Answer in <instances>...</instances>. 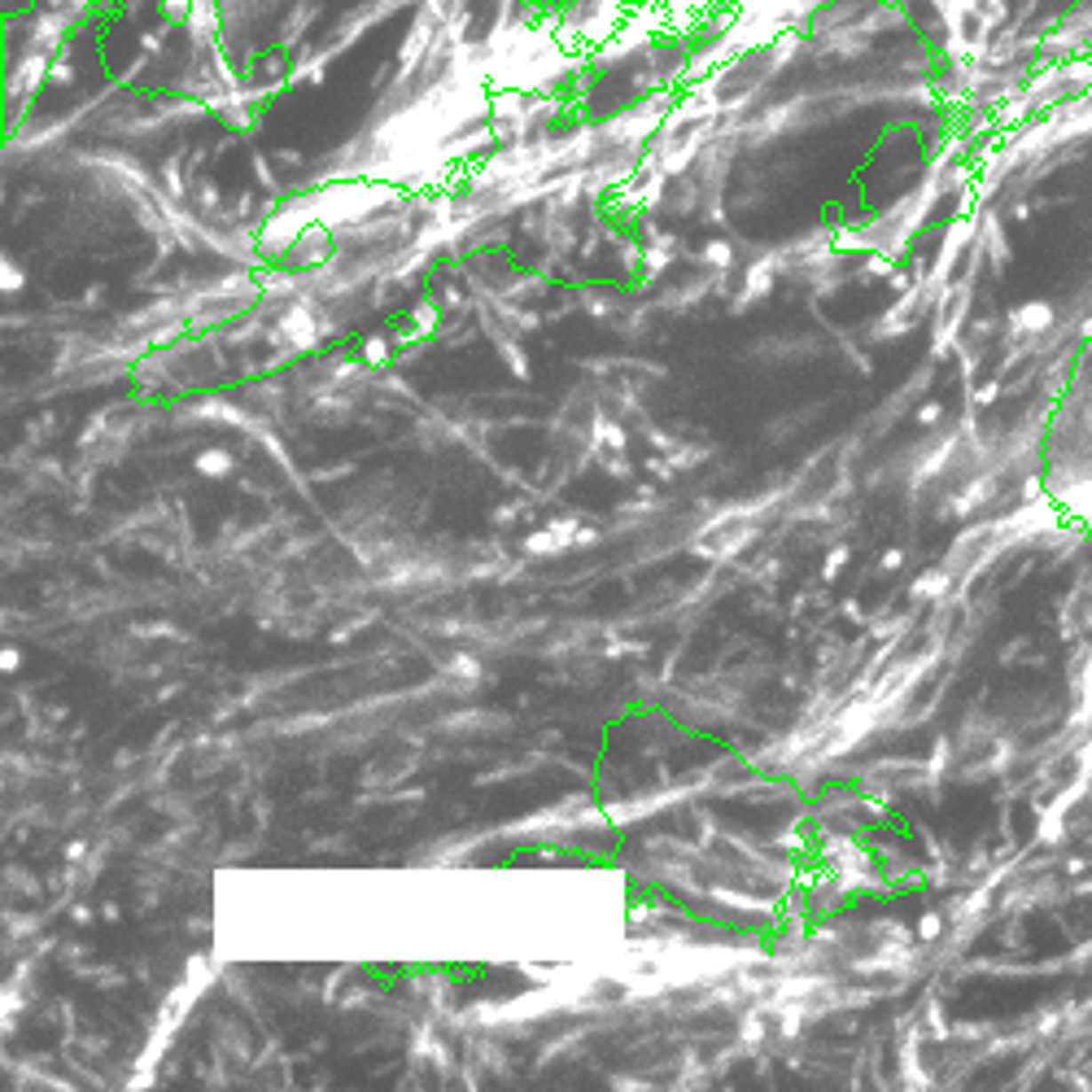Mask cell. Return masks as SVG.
<instances>
[{
  "mask_svg": "<svg viewBox=\"0 0 1092 1092\" xmlns=\"http://www.w3.org/2000/svg\"><path fill=\"white\" fill-rule=\"evenodd\" d=\"M202 472H227V459H202Z\"/></svg>",
  "mask_w": 1092,
  "mask_h": 1092,
  "instance_id": "1",
  "label": "cell"
}]
</instances>
